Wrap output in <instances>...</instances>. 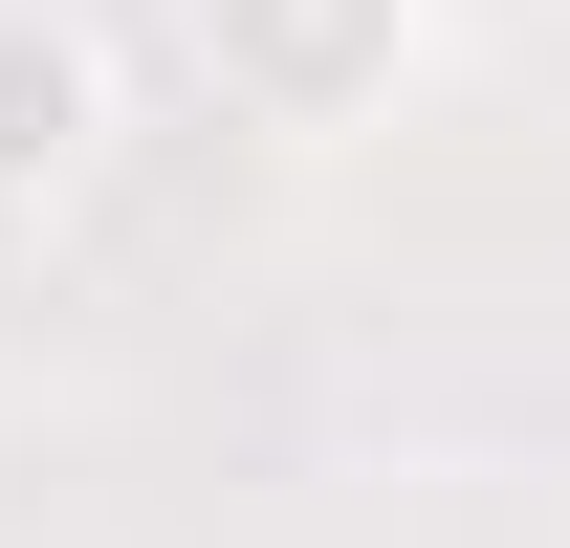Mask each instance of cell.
<instances>
[{
    "label": "cell",
    "mask_w": 570,
    "mask_h": 548,
    "mask_svg": "<svg viewBox=\"0 0 570 548\" xmlns=\"http://www.w3.org/2000/svg\"><path fill=\"white\" fill-rule=\"evenodd\" d=\"M67 133V67H0V154H45Z\"/></svg>",
    "instance_id": "obj_1"
},
{
    "label": "cell",
    "mask_w": 570,
    "mask_h": 548,
    "mask_svg": "<svg viewBox=\"0 0 570 548\" xmlns=\"http://www.w3.org/2000/svg\"><path fill=\"white\" fill-rule=\"evenodd\" d=\"M264 45H285V67H330V45H352V0H264Z\"/></svg>",
    "instance_id": "obj_2"
}]
</instances>
